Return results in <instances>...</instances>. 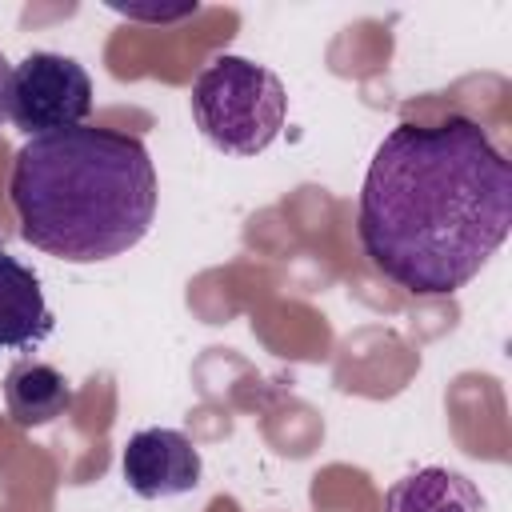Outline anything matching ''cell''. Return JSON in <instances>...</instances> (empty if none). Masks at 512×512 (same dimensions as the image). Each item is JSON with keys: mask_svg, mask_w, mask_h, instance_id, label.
Listing matches in <instances>:
<instances>
[{"mask_svg": "<svg viewBox=\"0 0 512 512\" xmlns=\"http://www.w3.org/2000/svg\"><path fill=\"white\" fill-rule=\"evenodd\" d=\"M92 112V76L64 52H28L8 76V120L32 140L84 124Z\"/></svg>", "mask_w": 512, "mask_h": 512, "instance_id": "277c9868", "label": "cell"}, {"mask_svg": "<svg viewBox=\"0 0 512 512\" xmlns=\"http://www.w3.org/2000/svg\"><path fill=\"white\" fill-rule=\"evenodd\" d=\"M120 472L136 496L168 500V496H184L200 484V452L176 428H140L124 444Z\"/></svg>", "mask_w": 512, "mask_h": 512, "instance_id": "5b68a950", "label": "cell"}, {"mask_svg": "<svg viewBox=\"0 0 512 512\" xmlns=\"http://www.w3.org/2000/svg\"><path fill=\"white\" fill-rule=\"evenodd\" d=\"M56 320L44 300L40 276L0 248V348L28 352L52 336Z\"/></svg>", "mask_w": 512, "mask_h": 512, "instance_id": "8992f818", "label": "cell"}, {"mask_svg": "<svg viewBox=\"0 0 512 512\" xmlns=\"http://www.w3.org/2000/svg\"><path fill=\"white\" fill-rule=\"evenodd\" d=\"M512 228V164L468 116L404 120L372 152L356 236L368 264L412 296H452Z\"/></svg>", "mask_w": 512, "mask_h": 512, "instance_id": "6da1fadb", "label": "cell"}, {"mask_svg": "<svg viewBox=\"0 0 512 512\" xmlns=\"http://www.w3.org/2000/svg\"><path fill=\"white\" fill-rule=\"evenodd\" d=\"M76 392L68 376L44 360H16L4 376V408L20 428H44L72 408Z\"/></svg>", "mask_w": 512, "mask_h": 512, "instance_id": "52a82bcc", "label": "cell"}, {"mask_svg": "<svg viewBox=\"0 0 512 512\" xmlns=\"http://www.w3.org/2000/svg\"><path fill=\"white\" fill-rule=\"evenodd\" d=\"M8 76H12V64L0 52V120H8Z\"/></svg>", "mask_w": 512, "mask_h": 512, "instance_id": "9c48e42d", "label": "cell"}, {"mask_svg": "<svg viewBox=\"0 0 512 512\" xmlns=\"http://www.w3.org/2000/svg\"><path fill=\"white\" fill-rule=\"evenodd\" d=\"M156 168L140 136L76 124L32 136L12 156L8 200L24 244L68 264L136 248L156 216Z\"/></svg>", "mask_w": 512, "mask_h": 512, "instance_id": "7a4b0ae2", "label": "cell"}, {"mask_svg": "<svg viewBox=\"0 0 512 512\" xmlns=\"http://www.w3.org/2000/svg\"><path fill=\"white\" fill-rule=\"evenodd\" d=\"M384 512H488V500L464 472L428 464L384 492Z\"/></svg>", "mask_w": 512, "mask_h": 512, "instance_id": "ba28073f", "label": "cell"}, {"mask_svg": "<svg viewBox=\"0 0 512 512\" xmlns=\"http://www.w3.org/2000/svg\"><path fill=\"white\" fill-rule=\"evenodd\" d=\"M192 120L224 156H260L288 120L284 80L248 60L216 56L192 84Z\"/></svg>", "mask_w": 512, "mask_h": 512, "instance_id": "3957f363", "label": "cell"}]
</instances>
